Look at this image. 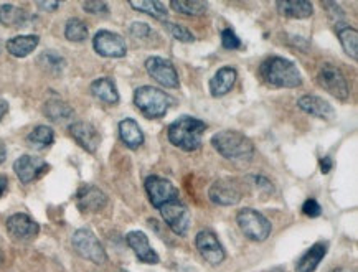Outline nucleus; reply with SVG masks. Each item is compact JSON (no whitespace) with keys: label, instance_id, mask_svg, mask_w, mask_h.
Instances as JSON below:
<instances>
[{"label":"nucleus","instance_id":"f257e3e1","mask_svg":"<svg viewBox=\"0 0 358 272\" xmlns=\"http://www.w3.org/2000/svg\"><path fill=\"white\" fill-rule=\"evenodd\" d=\"M259 76L268 86L297 87L302 85V76L292 62L281 57H271L259 66Z\"/></svg>","mask_w":358,"mask_h":272},{"label":"nucleus","instance_id":"f03ea898","mask_svg":"<svg viewBox=\"0 0 358 272\" xmlns=\"http://www.w3.org/2000/svg\"><path fill=\"white\" fill-rule=\"evenodd\" d=\"M206 131V124L196 117L182 116L169 126V141L178 149L185 152L199 150L201 145V136Z\"/></svg>","mask_w":358,"mask_h":272},{"label":"nucleus","instance_id":"7ed1b4c3","mask_svg":"<svg viewBox=\"0 0 358 272\" xmlns=\"http://www.w3.org/2000/svg\"><path fill=\"white\" fill-rule=\"evenodd\" d=\"M212 145L220 155L228 160H250L255 154V144L250 137L238 131H222L212 137Z\"/></svg>","mask_w":358,"mask_h":272},{"label":"nucleus","instance_id":"20e7f679","mask_svg":"<svg viewBox=\"0 0 358 272\" xmlns=\"http://www.w3.org/2000/svg\"><path fill=\"white\" fill-rule=\"evenodd\" d=\"M171 98L152 86H141L137 87L134 93V104L136 108L149 119H157L167 114L169 106H171Z\"/></svg>","mask_w":358,"mask_h":272},{"label":"nucleus","instance_id":"39448f33","mask_svg":"<svg viewBox=\"0 0 358 272\" xmlns=\"http://www.w3.org/2000/svg\"><path fill=\"white\" fill-rule=\"evenodd\" d=\"M236 221L243 234H245L248 239H251V241H258V243L266 241V239L269 238L271 229H273L269 220L261 215L259 211L252 208H245L238 211Z\"/></svg>","mask_w":358,"mask_h":272},{"label":"nucleus","instance_id":"423d86ee","mask_svg":"<svg viewBox=\"0 0 358 272\" xmlns=\"http://www.w3.org/2000/svg\"><path fill=\"white\" fill-rule=\"evenodd\" d=\"M73 248L83 259L94 262L98 266H104L108 262V255L104 251L103 244L90 229H78L73 234Z\"/></svg>","mask_w":358,"mask_h":272},{"label":"nucleus","instance_id":"0eeeda50","mask_svg":"<svg viewBox=\"0 0 358 272\" xmlns=\"http://www.w3.org/2000/svg\"><path fill=\"white\" fill-rule=\"evenodd\" d=\"M317 83L320 87H324L327 93L335 96L337 99L345 101L348 98V94H350L345 75H343L341 68L335 66V64L325 63L319 68Z\"/></svg>","mask_w":358,"mask_h":272},{"label":"nucleus","instance_id":"6e6552de","mask_svg":"<svg viewBox=\"0 0 358 272\" xmlns=\"http://www.w3.org/2000/svg\"><path fill=\"white\" fill-rule=\"evenodd\" d=\"M159 210L169 228L178 236H185L192 223L190 211L187 206L180 200H172L160 206Z\"/></svg>","mask_w":358,"mask_h":272},{"label":"nucleus","instance_id":"1a4fd4ad","mask_svg":"<svg viewBox=\"0 0 358 272\" xmlns=\"http://www.w3.org/2000/svg\"><path fill=\"white\" fill-rule=\"evenodd\" d=\"M93 47L96 53L106 58H122L127 53L126 41L122 40V36L108 30H101L94 35Z\"/></svg>","mask_w":358,"mask_h":272},{"label":"nucleus","instance_id":"9d476101","mask_svg":"<svg viewBox=\"0 0 358 272\" xmlns=\"http://www.w3.org/2000/svg\"><path fill=\"white\" fill-rule=\"evenodd\" d=\"M145 190L150 203H152V206H155V208H160L165 203L172 200H178L177 188L169 180L157 177V175H152V177L145 180Z\"/></svg>","mask_w":358,"mask_h":272},{"label":"nucleus","instance_id":"9b49d317","mask_svg":"<svg viewBox=\"0 0 358 272\" xmlns=\"http://www.w3.org/2000/svg\"><path fill=\"white\" fill-rule=\"evenodd\" d=\"M208 196H210V200L215 203V205L233 206V205H236V203L241 201L243 192L235 180L222 178L210 187Z\"/></svg>","mask_w":358,"mask_h":272},{"label":"nucleus","instance_id":"f8f14e48","mask_svg":"<svg viewBox=\"0 0 358 272\" xmlns=\"http://www.w3.org/2000/svg\"><path fill=\"white\" fill-rule=\"evenodd\" d=\"M147 73L154 78L159 85L165 87H171V90H176L180 85L178 81V75L173 68V64L169 62V59L160 58V57H152L145 62Z\"/></svg>","mask_w":358,"mask_h":272},{"label":"nucleus","instance_id":"ddd939ff","mask_svg":"<svg viewBox=\"0 0 358 272\" xmlns=\"http://www.w3.org/2000/svg\"><path fill=\"white\" fill-rule=\"evenodd\" d=\"M13 170H15L18 180L22 183H31L38 180L41 175H45L50 170V165L45 160L38 159V157L31 155H22L20 159L15 160L13 164Z\"/></svg>","mask_w":358,"mask_h":272},{"label":"nucleus","instance_id":"4468645a","mask_svg":"<svg viewBox=\"0 0 358 272\" xmlns=\"http://www.w3.org/2000/svg\"><path fill=\"white\" fill-rule=\"evenodd\" d=\"M195 244L196 249L200 251L201 257H203L208 264L218 266L224 261V249L222 246V243L218 241V238L215 236V233L208 231V229L200 231L196 234Z\"/></svg>","mask_w":358,"mask_h":272},{"label":"nucleus","instance_id":"2eb2a0df","mask_svg":"<svg viewBox=\"0 0 358 272\" xmlns=\"http://www.w3.org/2000/svg\"><path fill=\"white\" fill-rule=\"evenodd\" d=\"M76 203L85 213H98L108 205V195L98 187L83 185L76 193Z\"/></svg>","mask_w":358,"mask_h":272},{"label":"nucleus","instance_id":"dca6fc26","mask_svg":"<svg viewBox=\"0 0 358 272\" xmlns=\"http://www.w3.org/2000/svg\"><path fill=\"white\" fill-rule=\"evenodd\" d=\"M70 134L71 137L78 142V145H81L83 149L90 154H94L98 150V147L101 144V136L93 124L85 122V121H78L73 122L70 126Z\"/></svg>","mask_w":358,"mask_h":272},{"label":"nucleus","instance_id":"f3484780","mask_svg":"<svg viewBox=\"0 0 358 272\" xmlns=\"http://www.w3.org/2000/svg\"><path fill=\"white\" fill-rule=\"evenodd\" d=\"M7 231L10 233L12 238L29 241V239L36 238V234L40 233V226L29 215L17 213L7 220Z\"/></svg>","mask_w":358,"mask_h":272},{"label":"nucleus","instance_id":"a211bd4d","mask_svg":"<svg viewBox=\"0 0 358 272\" xmlns=\"http://www.w3.org/2000/svg\"><path fill=\"white\" fill-rule=\"evenodd\" d=\"M126 241L129 244V248L134 251L137 259L144 264H157L160 261L159 255L154 251L152 246L149 244V238L145 236L142 231H131L127 233Z\"/></svg>","mask_w":358,"mask_h":272},{"label":"nucleus","instance_id":"6ab92c4d","mask_svg":"<svg viewBox=\"0 0 358 272\" xmlns=\"http://www.w3.org/2000/svg\"><path fill=\"white\" fill-rule=\"evenodd\" d=\"M297 106H299L304 113L320 119H332L335 116V110L332 106H330L329 101L319 98V96H302V98L297 101Z\"/></svg>","mask_w":358,"mask_h":272},{"label":"nucleus","instance_id":"aec40b11","mask_svg":"<svg viewBox=\"0 0 358 272\" xmlns=\"http://www.w3.org/2000/svg\"><path fill=\"white\" fill-rule=\"evenodd\" d=\"M236 70L231 66H224L222 70L217 71V75L210 81V93L213 98H222V96L228 94L231 87L236 83Z\"/></svg>","mask_w":358,"mask_h":272},{"label":"nucleus","instance_id":"412c9836","mask_svg":"<svg viewBox=\"0 0 358 272\" xmlns=\"http://www.w3.org/2000/svg\"><path fill=\"white\" fill-rule=\"evenodd\" d=\"M327 255V244L315 243L310 249H307L306 255L301 256V259L296 264V272H314L317 269L320 261Z\"/></svg>","mask_w":358,"mask_h":272},{"label":"nucleus","instance_id":"4be33fe9","mask_svg":"<svg viewBox=\"0 0 358 272\" xmlns=\"http://www.w3.org/2000/svg\"><path fill=\"white\" fill-rule=\"evenodd\" d=\"M119 134H121V139L124 144L129 147L131 150L139 149L144 144V132L139 127L134 119H124L119 122Z\"/></svg>","mask_w":358,"mask_h":272},{"label":"nucleus","instance_id":"5701e85b","mask_svg":"<svg viewBox=\"0 0 358 272\" xmlns=\"http://www.w3.org/2000/svg\"><path fill=\"white\" fill-rule=\"evenodd\" d=\"M40 38L36 35H20L13 36L7 41V52L15 58H25L38 47Z\"/></svg>","mask_w":358,"mask_h":272},{"label":"nucleus","instance_id":"b1692460","mask_svg":"<svg viewBox=\"0 0 358 272\" xmlns=\"http://www.w3.org/2000/svg\"><path fill=\"white\" fill-rule=\"evenodd\" d=\"M278 12L287 18H309L314 13V7L306 0H281L276 3Z\"/></svg>","mask_w":358,"mask_h":272},{"label":"nucleus","instance_id":"393cba45","mask_svg":"<svg viewBox=\"0 0 358 272\" xmlns=\"http://www.w3.org/2000/svg\"><path fill=\"white\" fill-rule=\"evenodd\" d=\"M91 93H93L98 99L103 101V103H108V104L119 103L117 87L114 85L111 78H99V80H96L93 85H91Z\"/></svg>","mask_w":358,"mask_h":272},{"label":"nucleus","instance_id":"a878e982","mask_svg":"<svg viewBox=\"0 0 358 272\" xmlns=\"http://www.w3.org/2000/svg\"><path fill=\"white\" fill-rule=\"evenodd\" d=\"M0 24L10 29H22L29 24V15L20 7L0 6Z\"/></svg>","mask_w":358,"mask_h":272},{"label":"nucleus","instance_id":"bb28decb","mask_svg":"<svg viewBox=\"0 0 358 272\" xmlns=\"http://www.w3.org/2000/svg\"><path fill=\"white\" fill-rule=\"evenodd\" d=\"M43 114L50 121L63 122L73 117V109L62 99H50L43 106Z\"/></svg>","mask_w":358,"mask_h":272},{"label":"nucleus","instance_id":"cd10ccee","mask_svg":"<svg viewBox=\"0 0 358 272\" xmlns=\"http://www.w3.org/2000/svg\"><path fill=\"white\" fill-rule=\"evenodd\" d=\"M53 141H55L53 129L48 126L35 127L34 131L29 134V137H27V144H29L31 149H36V150L47 149L48 145L53 144Z\"/></svg>","mask_w":358,"mask_h":272},{"label":"nucleus","instance_id":"c85d7f7f","mask_svg":"<svg viewBox=\"0 0 358 272\" xmlns=\"http://www.w3.org/2000/svg\"><path fill=\"white\" fill-rule=\"evenodd\" d=\"M337 34H338V38H341V43L343 50H345V53L348 57H352L353 59L358 58V34L355 29H352V27L348 25H342L338 24L337 25Z\"/></svg>","mask_w":358,"mask_h":272},{"label":"nucleus","instance_id":"c756f323","mask_svg":"<svg viewBox=\"0 0 358 272\" xmlns=\"http://www.w3.org/2000/svg\"><path fill=\"white\" fill-rule=\"evenodd\" d=\"M171 7L178 13L183 15H203L208 10V3L200 2V0H173L171 2Z\"/></svg>","mask_w":358,"mask_h":272},{"label":"nucleus","instance_id":"7c9ffc66","mask_svg":"<svg viewBox=\"0 0 358 272\" xmlns=\"http://www.w3.org/2000/svg\"><path fill=\"white\" fill-rule=\"evenodd\" d=\"M131 7L134 10L144 12L147 15L157 18V20H164L167 17V7L164 6L162 2H157V0H144V2H131Z\"/></svg>","mask_w":358,"mask_h":272},{"label":"nucleus","instance_id":"2f4dec72","mask_svg":"<svg viewBox=\"0 0 358 272\" xmlns=\"http://www.w3.org/2000/svg\"><path fill=\"white\" fill-rule=\"evenodd\" d=\"M65 36L66 40L80 43V41H85L88 38V27L80 18H70L65 27Z\"/></svg>","mask_w":358,"mask_h":272},{"label":"nucleus","instance_id":"473e14b6","mask_svg":"<svg viewBox=\"0 0 358 272\" xmlns=\"http://www.w3.org/2000/svg\"><path fill=\"white\" fill-rule=\"evenodd\" d=\"M38 63L45 68V70H48L50 73H57V75L65 70V66H66L65 58L59 57V55L55 52H45L38 58Z\"/></svg>","mask_w":358,"mask_h":272},{"label":"nucleus","instance_id":"72a5a7b5","mask_svg":"<svg viewBox=\"0 0 358 272\" xmlns=\"http://www.w3.org/2000/svg\"><path fill=\"white\" fill-rule=\"evenodd\" d=\"M165 25H167V29L172 34L173 38H177L178 41H183V43H190V41L195 40L194 34H192V31L188 29H185V27L176 25V24H165Z\"/></svg>","mask_w":358,"mask_h":272},{"label":"nucleus","instance_id":"f704fd0d","mask_svg":"<svg viewBox=\"0 0 358 272\" xmlns=\"http://www.w3.org/2000/svg\"><path fill=\"white\" fill-rule=\"evenodd\" d=\"M222 45L227 50H238L241 48V40L238 38V35L233 30H223L222 31Z\"/></svg>","mask_w":358,"mask_h":272},{"label":"nucleus","instance_id":"c9c22d12","mask_svg":"<svg viewBox=\"0 0 358 272\" xmlns=\"http://www.w3.org/2000/svg\"><path fill=\"white\" fill-rule=\"evenodd\" d=\"M83 8H85L88 13H93V15H99V13H108L109 8L104 2L101 0H88V2L83 3Z\"/></svg>","mask_w":358,"mask_h":272},{"label":"nucleus","instance_id":"e433bc0d","mask_svg":"<svg viewBox=\"0 0 358 272\" xmlns=\"http://www.w3.org/2000/svg\"><path fill=\"white\" fill-rule=\"evenodd\" d=\"M302 211H304V215L309 216V218H317V216L322 213V208H320V205L314 200V198H309V200H306L304 205H302Z\"/></svg>","mask_w":358,"mask_h":272},{"label":"nucleus","instance_id":"4c0bfd02","mask_svg":"<svg viewBox=\"0 0 358 272\" xmlns=\"http://www.w3.org/2000/svg\"><path fill=\"white\" fill-rule=\"evenodd\" d=\"M150 34H152V31H150V27L147 24H142V22H136V24L131 25V35L137 40H144Z\"/></svg>","mask_w":358,"mask_h":272},{"label":"nucleus","instance_id":"58836bf2","mask_svg":"<svg viewBox=\"0 0 358 272\" xmlns=\"http://www.w3.org/2000/svg\"><path fill=\"white\" fill-rule=\"evenodd\" d=\"M36 6H38L41 10L52 12V10H57V8L59 7V3L58 2H36Z\"/></svg>","mask_w":358,"mask_h":272},{"label":"nucleus","instance_id":"ea45409f","mask_svg":"<svg viewBox=\"0 0 358 272\" xmlns=\"http://www.w3.org/2000/svg\"><path fill=\"white\" fill-rule=\"evenodd\" d=\"M332 159L330 157H324L322 160H320V170H322V173H329L330 170H332Z\"/></svg>","mask_w":358,"mask_h":272},{"label":"nucleus","instance_id":"a19ab883","mask_svg":"<svg viewBox=\"0 0 358 272\" xmlns=\"http://www.w3.org/2000/svg\"><path fill=\"white\" fill-rule=\"evenodd\" d=\"M7 187H8V180H7V177H3V175H0V198H2L3 193L7 192Z\"/></svg>","mask_w":358,"mask_h":272},{"label":"nucleus","instance_id":"79ce46f5","mask_svg":"<svg viewBox=\"0 0 358 272\" xmlns=\"http://www.w3.org/2000/svg\"><path fill=\"white\" fill-rule=\"evenodd\" d=\"M7 113H8V103L7 101L0 99V121H2V117L6 116Z\"/></svg>","mask_w":358,"mask_h":272},{"label":"nucleus","instance_id":"37998d69","mask_svg":"<svg viewBox=\"0 0 358 272\" xmlns=\"http://www.w3.org/2000/svg\"><path fill=\"white\" fill-rule=\"evenodd\" d=\"M6 159H7V149H6V145L0 142V164L6 162Z\"/></svg>","mask_w":358,"mask_h":272},{"label":"nucleus","instance_id":"c03bdc74","mask_svg":"<svg viewBox=\"0 0 358 272\" xmlns=\"http://www.w3.org/2000/svg\"><path fill=\"white\" fill-rule=\"evenodd\" d=\"M330 272H353V271H350V269H343V267H338V269H334V271H330Z\"/></svg>","mask_w":358,"mask_h":272},{"label":"nucleus","instance_id":"a18cd8bd","mask_svg":"<svg viewBox=\"0 0 358 272\" xmlns=\"http://www.w3.org/2000/svg\"><path fill=\"white\" fill-rule=\"evenodd\" d=\"M0 50H2V43H0Z\"/></svg>","mask_w":358,"mask_h":272}]
</instances>
